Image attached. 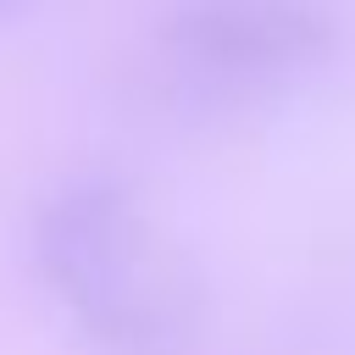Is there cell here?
Segmentation results:
<instances>
[{"mask_svg": "<svg viewBox=\"0 0 355 355\" xmlns=\"http://www.w3.org/2000/svg\"><path fill=\"white\" fill-rule=\"evenodd\" d=\"M33 272L100 355H189L205 283L116 178H67L33 211Z\"/></svg>", "mask_w": 355, "mask_h": 355, "instance_id": "6da1fadb", "label": "cell"}, {"mask_svg": "<svg viewBox=\"0 0 355 355\" xmlns=\"http://www.w3.org/2000/svg\"><path fill=\"white\" fill-rule=\"evenodd\" d=\"M161 44L200 78L266 83L316 67L333 50V17L316 0H189L166 17Z\"/></svg>", "mask_w": 355, "mask_h": 355, "instance_id": "7a4b0ae2", "label": "cell"}, {"mask_svg": "<svg viewBox=\"0 0 355 355\" xmlns=\"http://www.w3.org/2000/svg\"><path fill=\"white\" fill-rule=\"evenodd\" d=\"M6 6H17V0H0V11H6Z\"/></svg>", "mask_w": 355, "mask_h": 355, "instance_id": "3957f363", "label": "cell"}]
</instances>
